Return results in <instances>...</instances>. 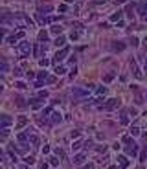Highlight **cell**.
Returning a JSON list of instances; mask_svg holds the SVG:
<instances>
[{"label": "cell", "mask_w": 147, "mask_h": 169, "mask_svg": "<svg viewBox=\"0 0 147 169\" xmlns=\"http://www.w3.org/2000/svg\"><path fill=\"white\" fill-rule=\"evenodd\" d=\"M132 142H134V140H132L131 136H123V143H127V145H129V143H132Z\"/></svg>", "instance_id": "cell-33"}, {"label": "cell", "mask_w": 147, "mask_h": 169, "mask_svg": "<svg viewBox=\"0 0 147 169\" xmlns=\"http://www.w3.org/2000/svg\"><path fill=\"white\" fill-rule=\"evenodd\" d=\"M37 77H39V81L42 83L46 77H48V72H46V70H41V72H39V76H37Z\"/></svg>", "instance_id": "cell-19"}, {"label": "cell", "mask_w": 147, "mask_h": 169, "mask_svg": "<svg viewBox=\"0 0 147 169\" xmlns=\"http://www.w3.org/2000/svg\"><path fill=\"white\" fill-rule=\"evenodd\" d=\"M0 169H2V167H0Z\"/></svg>", "instance_id": "cell-58"}, {"label": "cell", "mask_w": 147, "mask_h": 169, "mask_svg": "<svg viewBox=\"0 0 147 169\" xmlns=\"http://www.w3.org/2000/svg\"><path fill=\"white\" fill-rule=\"evenodd\" d=\"M136 9H138V13H140V15H147V4H145V2L138 4V7H136Z\"/></svg>", "instance_id": "cell-12"}, {"label": "cell", "mask_w": 147, "mask_h": 169, "mask_svg": "<svg viewBox=\"0 0 147 169\" xmlns=\"http://www.w3.org/2000/svg\"><path fill=\"white\" fill-rule=\"evenodd\" d=\"M15 86H17V88H20V90H24V88H26V83H22V81H17V83H15Z\"/></svg>", "instance_id": "cell-31"}, {"label": "cell", "mask_w": 147, "mask_h": 169, "mask_svg": "<svg viewBox=\"0 0 147 169\" xmlns=\"http://www.w3.org/2000/svg\"><path fill=\"white\" fill-rule=\"evenodd\" d=\"M18 51L22 53V57H28L30 55V51H31V44L28 41H22L20 44H18Z\"/></svg>", "instance_id": "cell-3"}, {"label": "cell", "mask_w": 147, "mask_h": 169, "mask_svg": "<svg viewBox=\"0 0 147 169\" xmlns=\"http://www.w3.org/2000/svg\"><path fill=\"white\" fill-rule=\"evenodd\" d=\"M15 103H17L18 107H20V109H24V107H26V101H24V97H20V96H17V97H15Z\"/></svg>", "instance_id": "cell-16"}, {"label": "cell", "mask_w": 147, "mask_h": 169, "mask_svg": "<svg viewBox=\"0 0 147 169\" xmlns=\"http://www.w3.org/2000/svg\"><path fill=\"white\" fill-rule=\"evenodd\" d=\"M39 41L41 42H46V41H48V33H46V31H39Z\"/></svg>", "instance_id": "cell-21"}, {"label": "cell", "mask_w": 147, "mask_h": 169, "mask_svg": "<svg viewBox=\"0 0 147 169\" xmlns=\"http://www.w3.org/2000/svg\"><path fill=\"white\" fill-rule=\"evenodd\" d=\"M140 160H142V162H145V160H147V145H144V149H142V153H140Z\"/></svg>", "instance_id": "cell-18"}, {"label": "cell", "mask_w": 147, "mask_h": 169, "mask_svg": "<svg viewBox=\"0 0 147 169\" xmlns=\"http://www.w3.org/2000/svg\"><path fill=\"white\" fill-rule=\"evenodd\" d=\"M121 15H123V13H121V11H118V13H112V17H110V20H112V22H118V20H121Z\"/></svg>", "instance_id": "cell-17"}, {"label": "cell", "mask_w": 147, "mask_h": 169, "mask_svg": "<svg viewBox=\"0 0 147 169\" xmlns=\"http://www.w3.org/2000/svg\"><path fill=\"white\" fill-rule=\"evenodd\" d=\"M77 37H79V33H77V31H72V33H70V39H72V41H75Z\"/></svg>", "instance_id": "cell-39"}, {"label": "cell", "mask_w": 147, "mask_h": 169, "mask_svg": "<svg viewBox=\"0 0 147 169\" xmlns=\"http://www.w3.org/2000/svg\"><path fill=\"white\" fill-rule=\"evenodd\" d=\"M41 169H48V164H42V166H41Z\"/></svg>", "instance_id": "cell-53"}, {"label": "cell", "mask_w": 147, "mask_h": 169, "mask_svg": "<svg viewBox=\"0 0 147 169\" xmlns=\"http://www.w3.org/2000/svg\"><path fill=\"white\" fill-rule=\"evenodd\" d=\"M13 72H15V76H22V68H15Z\"/></svg>", "instance_id": "cell-45"}, {"label": "cell", "mask_w": 147, "mask_h": 169, "mask_svg": "<svg viewBox=\"0 0 147 169\" xmlns=\"http://www.w3.org/2000/svg\"><path fill=\"white\" fill-rule=\"evenodd\" d=\"M116 107H120V99H118V97H110V99L103 105V110H114Z\"/></svg>", "instance_id": "cell-4"}, {"label": "cell", "mask_w": 147, "mask_h": 169, "mask_svg": "<svg viewBox=\"0 0 147 169\" xmlns=\"http://www.w3.org/2000/svg\"><path fill=\"white\" fill-rule=\"evenodd\" d=\"M118 164H120L121 167H129V160H127V156H118Z\"/></svg>", "instance_id": "cell-14"}, {"label": "cell", "mask_w": 147, "mask_h": 169, "mask_svg": "<svg viewBox=\"0 0 147 169\" xmlns=\"http://www.w3.org/2000/svg\"><path fill=\"white\" fill-rule=\"evenodd\" d=\"M64 2H66V4H70V2H74V0H64Z\"/></svg>", "instance_id": "cell-55"}, {"label": "cell", "mask_w": 147, "mask_h": 169, "mask_svg": "<svg viewBox=\"0 0 147 169\" xmlns=\"http://www.w3.org/2000/svg\"><path fill=\"white\" fill-rule=\"evenodd\" d=\"M17 41H18V37H17V35H9V37H7V42H9V44H15Z\"/></svg>", "instance_id": "cell-29"}, {"label": "cell", "mask_w": 147, "mask_h": 169, "mask_svg": "<svg viewBox=\"0 0 147 169\" xmlns=\"http://www.w3.org/2000/svg\"><path fill=\"white\" fill-rule=\"evenodd\" d=\"M15 20L18 22V26H20V28H31L33 26V20L26 15V13H17Z\"/></svg>", "instance_id": "cell-2"}, {"label": "cell", "mask_w": 147, "mask_h": 169, "mask_svg": "<svg viewBox=\"0 0 147 169\" xmlns=\"http://www.w3.org/2000/svg\"><path fill=\"white\" fill-rule=\"evenodd\" d=\"M33 53H35V55H39V53H41V50H39V46H33Z\"/></svg>", "instance_id": "cell-46"}, {"label": "cell", "mask_w": 147, "mask_h": 169, "mask_svg": "<svg viewBox=\"0 0 147 169\" xmlns=\"http://www.w3.org/2000/svg\"><path fill=\"white\" fill-rule=\"evenodd\" d=\"M92 4H105V0H92Z\"/></svg>", "instance_id": "cell-49"}, {"label": "cell", "mask_w": 147, "mask_h": 169, "mask_svg": "<svg viewBox=\"0 0 147 169\" xmlns=\"http://www.w3.org/2000/svg\"><path fill=\"white\" fill-rule=\"evenodd\" d=\"M131 134H132V136H138V134H140V130L136 129V127H132V129H131Z\"/></svg>", "instance_id": "cell-38"}, {"label": "cell", "mask_w": 147, "mask_h": 169, "mask_svg": "<svg viewBox=\"0 0 147 169\" xmlns=\"http://www.w3.org/2000/svg\"><path fill=\"white\" fill-rule=\"evenodd\" d=\"M13 20H15V15L9 9H0V24L2 26H9Z\"/></svg>", "instance_id": "cell-1"}, {"label": "cell", "mask_w": 147, "mask_h": 169, "mask_svg": "<svg viewBox=\"0 0 147 169\" xmlns=\"http://www.w3.org/2000/svg\"><path fill=\"white\" fill-rule=\"evenodd\" d=\"M120 121H121L123 125H127V123H129V118L125 116V112H121V116H120Z\"/></svg>", "instance_id": "cell-28"}, {"label": "cell", "mask_w": 147, "mask_h": 169, "mask_svg": "<svg viewBox=\"0 0 147 169\" xmlns=\"http://www.w3.org/2000/svg\"><path fill=\"white\" fill-rule=\"evenodd\" d=\"M24 164H28V166H33V164H35V158H33V156H26V158H24Z\"/></svg>", "instance_id": "cell-26"}, {"label": "cell", "mask_w": 147, "mask_h": 169, "mask_svg": "<svg viewBox=\"0 0 147 169\" xmlns=\"http://www.w3.org/2000/svg\"><path fill=\"white\" fill-rule=\"evenodd\" d=\"M48 64H50V61H48V59H41V66H42V68H46Z\"/></svg>", "instance_id": "cell-35"}, {"label": "cell", "mask_w": 147, "mask_h": 169, "mask_svg": "<svg viewBox=\"0 0 147 169\" xmlns=\"http://www.w3.org/2000/svg\"><path fill=\"white\" fill-rule=\"evenodd\" d=\"M85 142H81V140H79V142H75V143H72V147H74V151H77V149H81V145H83Z\"/></svg>", "instance_id": "cell-30"}, {"label": "cell", "mask_w": 147, "mask_h": 169, "mask_svg": "<svg viewBox=\"0 0 147 169\" xmlns=\"http://www.w3.org/2000/svg\"><path fill=\"white\" fill-rule=\"evenodd\" d=\"M55 74H57V76H64V74H66V68L64 66H57V68H55Z\"/></svg>", "instance_id": "cell-23"}, {"label": "cell", "mask_w": 147, "mask_h": 169, "mask_svg": "<svg viewBox=\"0 0 147 169\" xmlns=\"http://www.w3.org/2000/svg\"><path fill=\"white\" fill-rule=\"evenodd\" d=\"M7 136H9V129L7 127H0V142H4Z\"/></svg>", "instance_id": "cell-11"}, {"label": "cell", "mask_w": 147, "mask_h": 169, "mask_svg": "<svg viewBox=\"0 0 147 169\" xmlns=\"http://www.w3.org/2000/svg\"><path fill=\"white\" fill-rule=\"evenodd\" d=\"M0 68H2V70H7V64H6V63H2V64H0Z\"/></svg>", "instance_id": "cell-52"}, {"label": "cell", "mask_w": 147, "mask_h": 169, "mask_svg": "<svg viewBox=\"0 0 147 169\" xmlns=\"http://www.w3.org/2000/svg\"><path fill=\"white\" fill-rule=\"evenodd\" d=\"M131 68H132V72H134V77L136 79H142V74H140V70H138V64H136V61H132V59H131Z\"/></svg>", "instance_id": "cell-8"}, {"label": "cell", "mask_w": 147, "mask_h": 169, "mask_svg": "<svg viewBox=\"0 0 147 169\" xmlns=\"http://www.w3.org/2000/svg\"><path fill=\"white\" fill-rule=\"evenodd\" d=\"M75 76H77V70H75V66H74V70H72V72H70V79H74Z\"/></svg>", "instance_id": "cell-41"}, {"label": "cell", "mask_w": 147, "mask_h": 169, "mask_svg": "<svg viewBox=\"0 0 147 169\" xmlns=\"http://www.w3.org/2000/svg\"><path fill=\"white\" fill-rule=\"evenodd\" d=\"M114 2H116V4H123L125 0H114Z\"/></svg>", "instance_id": "cell-54"}, {"label": "cell", "mask_w": 147, "mask_h": 169, "mask_svg": "<svg viewBox=\"0 0 147 169\" xmlns=\"http://www.w3.org/2000/svg\"><path fill=\"white\" fill-rule=\"evenodd\" d=\"M37 97H41V99H42V97H48V92H46V90H39Z\"/></svg>", "instance_id": "cell-32"}, {"label": "cell", "mask_w": 147, "mask_h": 169, "mask_svg": "<svg viewBox=\"0 0 147 169\" xmlns=\"http://www.w3.org/2000/svg\"><path fill=\"white\" fill-rule=\"evenodd\" d=\"M28 138H30V142L33 145H39V136H37V134H30V132H28Z\"/></svg>", "instance_id": "cell-15"}, {"label": "cell", "mask_w": 147, "mask_h": 169, "mask_svg": "<svg viewBox=\"0 0 147 169\" xmlns=\"http://www.w3.org/2000/svg\"><path fill=\"white\" fill-rule=\"evenodd\" d=\"M81 169H94V164H87V166L81 167Z\"/></svg>", "instance_id": "cell-47"}, {"label": "cell", "mask_w": 147, "mask_h": 169, "mask_svg": "<svg viewBox=\"0 0 147 169\" xmlns=\"http://www.w3.org/2000/svg\"><path fill=\"white\" fill-rule=\"evenodd\" d=\"M85 160H87L85 153H79V154H75V156H74V160H72V162H74V166H81Z\"/></svg>", "instance_id": "cell-6"}, {"label": "cell", "mask_w": 147, "mask_h": 169, "mask_svg": "<svg viewBox=\"0 0 147 169\" xmlns=\"http://www.w3.org/2000/svg\"><path fill=\"white\" fill-rule=\"evenodd\" d=\"M66 9H68V7H66V4H61V6H59V11L61 13H66Z\"/></svg>", "instance_id": "cell-40"}, {"label": "cell", "mask_w": 147, "mask_h": 169, "mask_svg": "<svg viewBox=\"0 0 147 169\" xmlns=\"http://www.w3.org/2000/svg\"><path fill=\"white\" fill-rule=\"evenodd\" d=\"M68 48H63L61 51H57V53H55V57H53V63H61V61H64V57L66 55H68Z\"/></svg>", "instance_id": "cell-5"}, {"label": "cell", "mask_w": 147, "mask_h": 169, "mask_svg": "<svg viewBox=\"0 0 147 169\" xmlns=\"http://www.w3.org/2000/svg\"><path fill=\"white\" fill-rule=\"evenodd\" d=\"M131 44H132V46H138V39H136V37H132V39H131Z\"/></svg>", "instance_id": "cell-43"}, {"label": "cell", "mask_w": 147, "mask_h": 169, "mask_svg": "<svg viewBox=\"0 0 147 169\" xmlns=\"http://www.w3.org/2000/svg\"><path fill=\"white\" fill-rule=\"evenodd\" d=\"M114 76H116V72H110V74H107V76L103 77V81H105V83H110L112 79H114Z\"/></svg>", "instance_id": "cell-20"}, {"label": "cell", "mask_w": 147, "mask_h": 169, "mask_svg": "<svg viewBox=\"0 0 147 169\" xmlns=\"http://www.w3.org/2000/svg\"><path fill=\"white\" fill-rule=\"evenodd\" d=\"M51 112H53V110H51V109H50V107H46V109H44V110H42V114H44V116H50V114H51Z\"/></svg>", "instance_id": "cell-37"}, {"label": "cell", "mask_w": 147, "mask_h": 169, "mask_svg": "<svg viewBox=\"0 0 147 169\" xmlns=\"http://www.w3.org/2000/svg\"><path fill=\"white\" fill-rule=\"evenodd\" d=\"M50 166L57 167V166H59V158H55V156H50Z\"/></svg>", "instance_id": "cell-25"}, {"label": "cell", "mask_w": 147, "mask_h": 169, "mask_svg": "<svg viewBox=\"0 0 147 169\" xmlns=\"http://www.w3.org/2000/svg\"><path fill=\"white\" fill-rule=\"evenodd\" d=\"M30 103H31L33 109H41V107L44 105V99H41V97H35V99H30Z\"/></svg>", "instance_id": "cell-9"}, {"label": "cell", "mask_w": 147, "mask_h": 169, "mask_svg": "<svg viewBox=\"0 0 147 169\" xmlns=\"http://www.w3.org/2000/svg\"><path fill=\"white\" fill-rule=\"evenodd\" d=\"M50 9H51V6H44V7H41L39 11L41 13H50Z\"/></svg>", "instance_id": "cell-34"}, {"label": "cell", "mask_w": 147, "mask_h": 169, "mask_svg": "<svg viewBox=\"0 0 147 169\" xmlns=\"http://www.w3.org/2000/svg\"><path fill=\"white\" fill-rule=\"evenodd\" d=\"M18 169H30V166H28V164H22V166L18 167Z\"/></svg>", "instance_id": "cell-50"}, {"label": "cell", "mask_w": 147, "mask_h": 169, "mask_svg": "<svg viewBox=\"0 0 147 169\" xmlns=\"http://www.w3.org/2000/svg\"><path fill=\"white\" fill-rule=\"evenodd\" d=\"M112 50L121 51V50H125V44H123V42H112Z\"/></svg>", "instance_id": "cell-13"}, {"label": "cell", "mask_w": 147, "mask_h": 169, "mask_svg": "<svg viewBox=\"0 0 147 169\" xmlns=\"http://www.w3.org/2000/svg\"><path fill=\"white\" fill-rule=\"evenodd\" d=\"M144 138H145V142H147V132H145V134H144Z\"/></svg>", "instance_id": "cell-56"}, {"label": "cell", "mask_w": 147, "mask_h": 169, "mask_svg": "<svg viewBox=\"0 0 147 169\" xmlns=\"http://www.w3.org/2000/svg\"><path fill=\"white\" fill-rule=\"evenodd\" d=\"M108 169H116V167H114V166H110V167H108Z\"/></svg>", "instance_id": "cell-57"}, {"label": "cell", "mask_w": 147, "mask_h": 169, "mask_svg": "<svg viewBox=\"0 0 147 169\" xmlns=\"http://www.w3.org/2000/svg\"><path fill=\"white\" fill-rule=\"evenodd\" d=\"M26 123H28V118H26V116H20V118L17 120V125H15V129H22V127H24Z\"/></svg>", "instance_id": "cell-10"}, {"label": "cell", "mask_w": 147, "mask_h": 169, "mask_svg": "<svg viewBox=\"0 0 147 169\" xmlns=\"http://www.w3.org/2000/svg\"><path fill=\"white\" fill-rule=\"evenodd\" d=\"M96 149H98V151H99V153H105V149H107V147H105V145H98V147H96Z\"/></svg>", "instance_id": "cell-42"}, {"label": "cell", "mask_w": 147, "mask_h": 169, "mask_svg": "<svg viewBox=\"0 0 147 169\" xmlns=\"http://www.w3.org/2000/svg\"><path fill=\"white\" fill-rule=\"evenodd\" d=\"M129 114L131 116H136V109H129Z\"/></svg>", "instance_id": "cell-48"}, {"label": "cell", "mask_w": 147, "mask_h": 169, "mask_svg": "<svg viewBox=\"0 0 147 169\" xmlns=\"http://www.w3.org/2000/svg\"><path fill=\"white\" fill-rule=\"evenodd\" d=\"M4 35H6V31H4V30H0V41L4 39Z\"/></svg>", "instance_id": "cell-51"}, {"label": "cell", "mask_w": 147, "mask_h": 169, "mask_svg": "<svg viewBox=\"0 0 147 169\" xmlns=\"http://www.w3.org/2000/svg\"><path fill=\"white\" fill-rule=\"evenodd\" d=\"M42 153L48 154V153H50V145H44V147H42Z\"/></svg>", "instance_id": "cell-44"}, {"label": "cell", "mask_w": 147, "mask_h": 169, "mask_svg": "<svg viewBox=\"0 0 147 169\" xmlns=\"http://www.w3.org/2000/svg\"><path fill=\"white\" fill-rule=\"evenodd\" d=\"M132 9H134V4H129V6H127V15H129L131 18L134 17V13H132Z\"/></svg>", "instance_id": "cell-24"}, {"label": "cell", "mask_w": 147, "mask_h": 169, "mask_svg": "<svg viewBox=\"0 0 147 169\" xmlns=\"http://www.w3.org/2000/svg\"><path fill=\"white\" fill-rule=\"evenodd\" d=\"M61 120H63L61 112H57V110H53V112H51V125H57V123H61Z\"/></svg>", "instance_id": "cell-7"}, {"label": "cell", "mask_w": 147, "mask_h": 169, "mask_svg": "<svg viewBox=\"0 0 147 169\" xmlns=\"http://www.w3.org/2000/svg\"><path fill=\"white\" fill-rule=\"evenodd\" d=\"M96 92L99 94V96H103V94H105V92H107V88H105V86H99V88H98V90H96Z\"/></svg>", "instance_id": "cell-36"}, {"label": "cell", "mask_w": 147, "mask_h": 169, "mask_svg": "<svg viewBox=\"0 0 147 169\" xmlns=\"http://www.w3.org/2000/svg\"><path fill=\"white\" fill-rule=\"evenodd\" d=\"M64 41H66L64 37H63V35H59L57 39H55V44H57V46H64Z\"/></svg>", "instance_id": "cell-22"}, {"label": "cell", "mask_w": 147, "mask_h": 169, "mask_svg": "<svg viewBox=\"0 0 147 169\" xmlns=\"http://www.w3.org/2000/svg\"><path fill=\"white\" fill-rule=\"evenodd\" d=\"M61 31H63V26H53L51 28V33H55V35H59Z\"/></svg>", "instance_id": "cell-27"}]
</instances>
